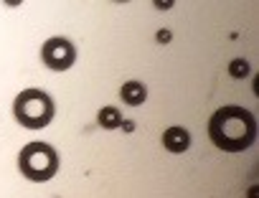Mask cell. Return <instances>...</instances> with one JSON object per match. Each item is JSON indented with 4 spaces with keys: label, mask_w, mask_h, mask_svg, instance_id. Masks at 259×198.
I'll use <instances>...</instances> for the list:
<instances>
[{
    "label": "cell",
    "mask_w": 259,
    "mask_h": 198,
    "mask_svg": "<svg viewBox=\"0 0 259 198\" xmlns=\"http://www.w3.org/2000/svg\"><path fill=\"white\" fill-rule=\"evenodd\" d=\"M208 137L219 150L241 153L251 147L256 140V120L244 107L236 105L219 107L208 120Z\"/></svg>",
    "instance_id": "cell-1"
},
{
    "label": "cell",
    "mask_w": 259,
    "mask_h": 198,
    "mask_svg": "<svg viewBox=\"0 0 259 198\" xmlns=\"http://www.w3.org/2000/svg\"><path fill=\"white\" fill-rule=\"evenodd\" d=\"M56 115L54 99L44 89H23L13 99V120L26 130H44Z\"/></svg>",
    "instance_id": "cell-2"
},
{
    "label": "cell",
    "mask_w": 259,
    "mask_h": 198,
    "mask_svg": "<svg viewBox=\"0 0 259 198\" xmlns=\"http://www.w3.org/2000/svg\"><path fill=\"white\" fill-rule=\"evenodd\" d=\"M18 170L23 178H28L33 183L51 180L59 173V153L49 142H41V140L28 142L18 153Z\"/></svg>",
    "instance_id": "cell-3"
},
{
    "label": "cell",
    "mask_w": 259,
    "mask_h": 198,
    "mask_svg": "<svg viewBox=\"0 0 259 198\" xmlns=\"http://www.w3.org/2000/svg\"><path fill=\"white\" fill-rule=\"evenodd\" d=\"M41 59H44L46 69H51V71H66L76 61V46L69 38H64V36H54V38H49L44 43Z\"/></svg>",
    "instance_id": "cell-4"
},
{
    "label": "cell",
    "mask_w": 259,
    "mask_h": 198,
    "mask_svg": "<svg viewBox=\"0 0 259 198\" xmlns=\"http://www.w3.org/2000/svg\"><path fill=\"white\" fill-rule=\"evenodd\" d=\"M163 145H165V150L168 153H173V155H181V153H186L188 147H191V135H188V130L186 127H168L165 132H163Z\"/></svg>",
    "instance_id": "cell-5"
},
{
    "label": "cell",
    "mask_w": 259,
    "mask_h": 198,
    "mask_svg": "<svg viewBox=\"0 0 259 198\" xmlns=\"http://www.w3.org/2000/svg\"><path fill=\"white\" fill-rule=\"evenodd\" d=\"M119 96H122V102H124V105H130V107H140V105L145 102V99H148V89H145V84H143V81L130 79V81H124V84H122Z\"/></svg>",
    "instance_id": "cell-6"
},
{
    "label": "cell",
    "mask_w": 259,
    "mask_h": 198,
    "mask_svg": "<svg viewBox=\"0 0 259 198\" xmlns=\"http://www.w3.org/2000/svg\"><path fill=\"white\" fill-rule=\"evenodd\" d=\"M97 122H99V127H104V130H117V127L122 125V115H119L117 107H102L99 115H97Z\"/></svg>",
    "instance_id": "cell-7"
},
{
    "label": "cell",
    "mask_w": 259,
    "mask_h": 198,
    "mask_svg": "<svg viewBox=\"0 0 259 198\" xmlns=\"http://www.w3.org/2000/svg\"><path fill=\"white\" fill-rule=\"evenodd\" d=\"M229 74H231L234 79H244V76L249 74V61H246V59H234V61L229 64Z\"/></svg>",
    "instance_id": "cell-8"
},
{
    "label": "cell",
    "mask_w": 259,
    "mask_h": 198,
    "mask_svg": "<svg viewBox=\"0 0 259 198\" xmlns=\"http://www.w3.org/2000/svg\"><path fill=\"white\" fill-rule=\"evenodd\" d=\"M158 41H160V43H168V41H170V31H160V33H158Z\"/></svg>",
    "instance_id": "cell-9"
},
{
    "label": "cell",
    "mask_w": 259,
    "mask_h": 198,
    "mask_svg": "<svg viewBox=\"0 0 259 198\" xmlns=\"http://www.w3.org/2000/svg\"><path fill=\"white\" fill-rule=\"evenodd\" d=\"M119 127H124V130H127V132H133V130H135V125H133V122H122V125H119Z\"/></svg>",
    "instance_id": "cell-10"
},
{
    "label": "cell",
    "mask_w": 259,
    "mask_h": 198,
    "mask_svg": "<svg viewBox=\"0 0 259 198\" xmlns=\"http://www.w3.org/2000/svg\"><path fill=\"white\" fill-rule=\"evenodd\" d=\"M170 6H173V3H170V0H165V3H158L155 8H163V11H165V8H170Z\"/></svg>",
    "instance_id": "cell-11"
},
{
    "label": "cell",
    "mask_w": 259,
    "mask_h": 198,
    "mask_svg": "<svg viewBox=\"0 0 259 198\" xmlns=\"http://www.w3.org/2000/svg\"><path fill=\"white\" fill-rule=\"evenodd\" d=\"M249 198H256V190H254V188L249 190Z\"/></svg>",
    "instance_id": "cell-12"
}]
</instances>
